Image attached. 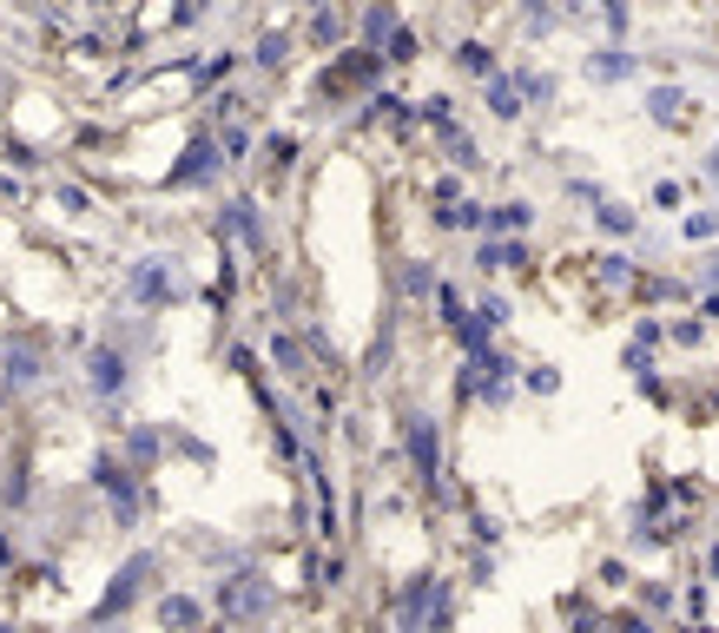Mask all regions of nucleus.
I'll return each instance as SVG.
<instances>
[{
  "mask_svg": "<svg viewBox=\"0 0 719 633\" xmlns=\"http://www.w3.org/2000/svg\"><path fill=\"white\" fill-rule=\"evenodd\" d=\"M126 291H132L139 304H165V297H185V277H178V264L145 258V264H132V271H126Z\"/></svg>",
  "mask_w": 719,
  "mask_h": 633,
  "instance_id": "obj_1",
  "label": "nucleus"
},
{
  "mask_svg": "<svg viewBox=\"0 0 719 633\" xmlns=\"http://www.w3.org/2000/svg\"><path fill=\"white\" fill-rule=\"evenodd\" d=\"M126 383H132V363H126V350H92V390L99 396H126Z\"/></svg>",
  "mask_w": 719,
  "mask_h": 633,
  "instance_id": "obj_2",
  "label": "nucleus"
},
{
  "mask_svg": "<svg viewBox=\"0 0 719 633\" xmlns=\"http://www.w3.org/2000/svg\"><path fill=\"white\" fill-rule=\"evenodd\" d=\"M403 436H410V456H416L423 482L436 489V456H443V449H436V429H429V416H410V423H403Z\"/></svg>",
  "mask_w": 719,
  "mask_h": 633,
  "instance_id": "obj_3",
  "label": "nucleus"
},
{
  "mask_svg": "<svg viewBox=\"0 0 719 633\" xmlns=\"http://www.w3.org/2000/svg\"><path fill=\"white\" fill-rule=\"evenodd\" d=\"M211 165H218V145H211V139H192V152H185V165L172 172V185H205Z\"/></svg>",
  "mask_w": 719,
  "mask_h": 633,
  "instance_id": "obj_4",
  "label": "nucleus"
},
{
  "mask_svg": "<svg viewBox=\"0 0 719 633\" xmlns=\"http://www.w3.org/2000/svg\"><path fill=\"white\" fill-rule=\"evenodd\" d=\"M198 614H205V608H198L192 594H165V601H159V621L178 627V633H198Z\"/></svg>",
  "mask_w": 719,
  "mask_h": 633,
  "instance_id": "obj_5",
  "label": "nucleus"
},
{
  "mask_svg": "<svg viewBox=\"0 0 719 633\" xmlns=\"http://www.w3.org/2000/svg\"><path fill=\"white\" fill-rule=\"evenodd\" d=\"M251 59H258V66H284V59H291V40H284V33H264Z\"/></svg>",
  "mask_w": 719,
  "mask_h": 633,
  "instance_id": "obj_6",
  "label": "nucleus"
},
{
  "mask_svg": "<svg viewBox=\"0 0 719 633\" xmlns=\"http://www.w3.org/2000/svg\"><path fill=\"white\" fill-rule=\"evenodd\" d=\"M126 456H132V462H152V456H159V436H152V429H139V436L126 443Z\"/></svg>",
  "mask_w": 719,
  "mask_h": 633,
  "instance_id": "obj_7",
  "label": "nucleus"
},
{
  "mask_svg": "<svg viewBox=\"0 0 719 633\" xmlns=\"http://www.w3.org/2000/svg\"><path fill=\"white\" fill-rule=\"evenodd\" d=\"M363 33L377 40V33H396V13L390 7H377V13H363Z\"/></svg>",
  "mask_w": 719,
  "mask_h": 633,
  "instance_id": "obj_8",
  "label": "nucleus"
},
{
  "mask_svg": "<svg viewBox=\"0 0 719 633\" xmlns=\"http://www.w3.org/2000/svg\"><path fill=\"white\" fill-rule=\"evenodd\" d=\"M264 159H271V165H291V159H297V139H291V132H284V139H271V145H264Z\"/></svg>",
  "mask_w": 719,
  "mask_h": 633,
  "instance_id": "obj_9",
  "label": "nucleus"
},
{
  "mask_svg": "<svg viewBox=\"0 0 719 633\" xmlns=\"http://www.w3.org/2000/svg\"><path fill=\"white\" fill-rule=\"evenodd\" d=\"M311 26H317V40H337V33H344V26H350V20H344V13H317V20H311Z\"/></svg>",
  "mask_w": 719,
  "mask_h": 633,
  "instance_id": "obj_10",
  "label": "nucleus"
},
{
  "mask_svg": "<svg viewBox=\"0 0 719 633\" xmlns=\"http://www.w3.org/2000/svg\"><path fill=\"white\" fill-rule=\"evenodd\" d=\"M462 66H469V73H489V66H495V59H489V53H482V46H476V40H469V46H462Z\"/></svg>",
  "mask_w": 719,
  "mask_h": 633,
  "instance_id": "obj_11",
  "label": "nucleus"
},
{
  "mask_svg": "<svg viewBox=\"0 0 719 633\" xmlns=\"http://www.w3.org/2000/svg\"><path fill=\"white\" fill-rule=\"evenodd\" d=\"M0 575H7V535H0Z\"/></svg>",
  "mask_w": 719,
  "mask_h": 633,
  "instance_id": "obj_12",
  "label": "nucleus"
},
{
  "mask_svg": "<svg viewBox=\"0 0 719 633\" xmlns=\"http://www.w3.org/2000/svg\"><path fill=\"white\" fill-rule=\"evenodd\" d=\"M0 633H13V627H0Z\"/></svg>",
  "mask_w": 719,
  "mask_h": 633,
  "instance_id": "obj_13",
  "label": "nucleus"
}]
</instances>
